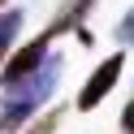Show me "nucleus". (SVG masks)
I'll return each mask as SVG.
<instances>
[{
  "instance_id": "1",
  "label": "nucleus",
  "mask_w": 134,
  "mask_h": 134,
  "mask_svg": "<svg viewBox=\"0 0 134 134\" xmlns=\"http://www.w3.org/2000/svg\"><path fill=\"white\" fill-rule=\"evenodd\" d=\"M61 74H65V61H61V56H48V61L39 65L30 78L4 87V99H0V134H18L22 121H26V117H35V108L52 99Z\"/></svg>"
},
{
  "instance_id": "8",
  "label": "nucleus",
  "mask_w": 134,
  "mask_h": 134,
  "mask_svg": "<svg viewBox=\"0 0 134 134\" xmlns=\"http://www.w3.org/2000/svg\"><path fill=\"white\" fill-rule=\"evenodd\" d=\"M4 4H9V0H0V13H4Z\"/></svg>"
},
{
  "instance_id": "5",
  "label": "nucleus",
  "mask_w": 134,
  "mask_h": 134,
  "mask_svg": "<svg viewBox=\"0 0 134 134\" xmlns=\"http://www.w3.org/2000/svg\"><path fill=\"white\" fill-rule=\"evenodd\" d=\"M117 43H134V9L117 22Z\"/></svg>"
},
{
  "instance_id": "7",
  "label": "nucleus",
  "mask_w": 134,
  "mask_h": 134,
  "mask_svg": "<svg viewBox=\"0 0 134 134\" xmlns=\"http://www.w3.org/2000/svg\"><path fill=\"white\" fill-rule=\"evenodd\" d=\"M121 130H125V134H134V99L125 104V113H121Z\"/></svg>"
},
{
  "instance_id": "2",
  "label": "nucleus",
  "mask_w": 134,
  "mask_h": 134,
  "mask_svg": "<svg viewBox=\"0 0 134 134\" xmlns=\"http://www.w3.org/2000/svg\"><path fill=\"white\" fill-rule=\"evenodd\" d=\"M87 9H91V0H74V4H69V9H65L61 18H56L52 26L43 30V35H35V39H30L26 48H18V52H13L9 61H4V87H13V82L30 78V74H35L39 65L48 61V52H52V43H56V39L65 35V30H74V22H78L82 13H87Z\"/></svg>"
},
{
  "instance_id": "4",
  "label": "nucleus",
  "mask_w": 134,
  "mask_h": 134,
  "mask_svg": "<svg viewBox=\"0 0 134 134\" xmlns=\"http://www.w3.org/2000/svg\"><path fill=\"white\" fill-rule=\"evenodd\" d=\"M18 30H22V9H4L0 13V65L9 61V48L18 39Z\"/></svg>"
},
{
  "instance_id": "3",
  "label": "nucleus",
  "mask_w": 134,
  "mask_h": 134,
  "mask_svg": "<svg viewBox=\"0 0 134 134\" xmlns=\"http://www.w3.org/2000/svg\"><path fill=\"white\" fill-rule=\"evenodd\" d=\"M121 69H125V56H108V61L82 82V91H78V108H82V113H91V108H99L108 99V91H113L117 78H121Z\"/></svg>"
},
{
  "instance_id": "6",
  "label": "nucleus",
  "mask_w": 134,
  "mask_h": 134,
  "mask_svg": "<svg viewBox=\"0 0 134 134\" xmlns=\"http://www.w3.org/2000/svg\"><path fill=\"white\" fill-rule=\"evenodd\" d=\"M56 130V113H48V117H39V121H35V130H30V134H52Z\"/></svg>"
}]
</instances>
